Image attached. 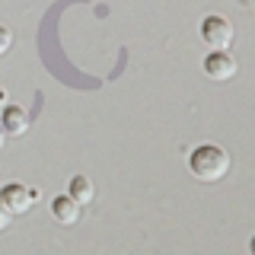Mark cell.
I'll use <instances>...</instances> for the list:
<instances>
[{"label":"cell","mask_w":255,"mask_h":255,"mask_svg":"<svg viewBox=\"0 0 255 255\" xmlns=\"http://www.w3.org/2000/svg\"><path fill=\"white\" fill-rule=\"evenodd\" d=\"M188 169L201 182H220L230 172V153L223 147H217V143H201L188 156Z\"/></svg>","instance_id":"1"},{"label":"cell","mask_w":255,"mask_h":255,"mask_svg":"<svg viewBox=\"0 0 255 255\" xmlns=\"http://www.w3.org/2000/svg\"><path fill=\"white\" fill-rule=\"evenodd\" d=\"M201 38L211 51H227L233 45V26L223 16H204L201 19Z\"/></svg>","instance_id":"2"},{"label":"cell","mask_w":255,"mask_h":255,"mask_svg":"<svg viewBox=\"0 0 255 255\" xmlns=\"http://www.w3.org/2000/svg\"><path fill=\"white\" fill-rule=\"evenodd\" d=\"M35 198H38V191H35V188L29 191L26 185H16V182L0 191V201H3V207H6L10 214H26Z\"/></svg>","instance_id":"3"},{"label":"cell","mask_w":255,"mask_h":255,"mask_svg":"<svg viewBox=\"0 0 255 255\" xmlns=\"http://www.w3.org/2000/svg\"><path fill=\"white\" fill-rule=\"evenodd\" d=\"M204 74L211 80H217V83H223V80L236 77V58L230 51H211L204 58Z\"/></svg>","instance_id":"4"},{"label":"cell","mask_w":255,"mask_h":255,"mask_svg":"<svg viewBox=\"0 0 255 255\" xmlns=\"http://www.w3.org/2000/svg\"><path fill=\"white\" fill-rule=\"evenodd\" d=\"M0 131H3L6 137H22V134L29 131V115H26V109L6 106L3 115H0Z\"/></svg>","instance_id":"5"},{"label":"cell","mask_w":255,"mask_h":255,"mask_svg":"<svg viewBox=\"0 0 255 255\" xmlns=\"http://www.w3.org/2000/svg\"><path fill=\"white\" fill-rule=\"evenodd\" d=\"M51 217L58 223H64V227H74V223L80 220V204L70 195H61V198L51 201Z\"/></svg>","instance_id":"6"},{"label":"cell","mask_w":255,"mask_h":255,"mask_svg":"<svg viewBox=\"0 0 255 255\" xmlns=\"http://www.w3.org/2000/svg\"><path fill=\"white\" fill-rule=\"evenodd\" d=\"M67 195L74 198V201L83 207V204H90L93 198H96V188H93V182L86 179V175H74L70 179V188H67Z\"/></svg>","instance_id":"7"},{"label":"cell","mask_w":255,"mask_h":255,"mask_svg":"<svg viewBox=\"0 0 255 255\" xmlns=\"http://www.w3.org/2000/svg\"><path fill=\"white\" fill-rule=\"evenodd\" d=\"M10 45H13V32L6 29V26H0V58L10 51Z\"/></svg>","instance_id":"8"},{"label":"cell","mask_w":255,"mask_h":255,"mask_svg":"<svg viewBox=\"0 0 255 255\" xmlns=\"http://www.w3.org/2000/svg\"><path fill=\"white\" fill-rule=\"evenodd\" d=\"M10 217H13V214H10V211L3 207V201H0V233H3V230L10 227Z\"/></svg>","instance_id":"9"},{"label":"cell","mask_w":255,"mask_h":255,"mask_svg":"<svg viewBox=\"0 0 255 255\" xmlns=\"http://www.w3.org/2000/svg\"><path fill=\"white\" fill-rule=\"evenodd\" d=\"M249 252H252V255H255V236H252V243H249Z\"/></svg>","instance_id":"10"},{"label":"cell","mask_w":255,"mask_h":255,"mask_svg":"<svg viewBox=\"0 0 255 255\" xmlns=\"http://www.w3.org/2000/svg\"><path fill=\"white\" fill-rule=\"evenodd\" d=\"M3 137H6V134H3V131H0V143H3Z\"/></svg>","instance_id":"11"}]
</instances>
